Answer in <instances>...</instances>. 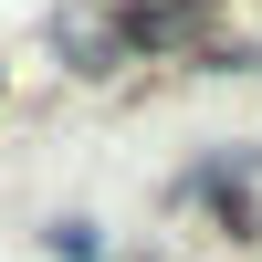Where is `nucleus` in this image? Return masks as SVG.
Returning a JSON list of instances; mask_svg holds the SVG:
<instances>
[{
    "instance_id": "f257e3e1",
    "label": "nucleus",
    "mask_w": 262,
    "mask_h": 262,
    "mask_svg": "<svg viewBox=\"0 0 262 262\" xmlns=\"http://www.w3.org/2000/svg\"><path fill=\"white\" fill-rule=\"evenodd\" d=\"M221 11V0H126L116 11V32H126V53H179L200 21Z\"/></svg>"
},
{
    "instance_id": "f03ea898",
    "label": "nucleus",
    "mask_w": 262,
    "mask_h": 262,
    "mask_svg": "<svg viewBox=\"0 0 262 262\" xmlns=\"http://www.w3.org/2000/svg\"><path fill=\"white\" fill-rule=\"evenodd\" d=\"M53 53L74 63V74H116L126 32H116V11H63V21H53Z\"/></svg>"
}]
</instances>
